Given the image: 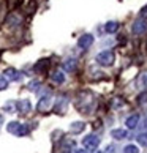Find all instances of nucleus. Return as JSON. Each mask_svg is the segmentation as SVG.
<instances>
[{"mask_svg": "<svg viewBox=\"0 0 147 153\" xmlns=\"http://www.w3.org/2000/svg\"><path fill=\"white\" fill-rule=\"evenodd\" d=\"M97 153H101V152H98V150H97Z\"/></svg>", "mask_w": 147, "mask_h": 153, "instance_id": "30", "label": "nucleus"}, {"mask_svg": "<svg viewBox=\"0 0 147 153\" xmlns=\"http://www.w3.org/2000/svg\"><path fill=\"white\" fill-rule=\"evenodd\" d=\"M0 125H2V117H0Z\"/></svg>", "mask_w": 147, "mask_h": 153, "instance_id": "29", "label": "nucleus"}, {"mask_svg": "<svg viewBox=\"0 0 147 153\" xmlns=\"http://www.w3.org/2000/svg\"><path fill=\"white\" fill-rule=\"evenodd\" d=\"M76 68H78L76 59H66V60L63 62V70H65V71L73 73V71H76Z\"/></svg>", "mask_w": 147, "mask_h": 153, "instance_id": "12", "label": "nucleus"}, {"mask_svg": "<svg viewBox=\"0 0 147 153\" xmlns=\"http://www.w3.org/2000/svg\"><path fill=\"white\" fill-rule=\"evenodd\" d=\"M123 153H139V149L134 144H130L123 149Z\"/></svg>", "mask_w": 147, "mask_h": 153, "instance_id": "18", "label": "nucleus"}, {"mask_svg": "<svg viewBox=\"0 0 147 153\" xmlns=\"http://www.w3.org/2000/svg\"><path fill=\"white\" fill-rule=\"evenodd\" d=\"M51 79H52V82H55V84H63L65 82V74H63V71L57 70L51 74Z\"/></svg>", "mask_w": 147, "mask_h": 153, "instance_id": "14", "label": "nucleus"}, {"mask_svg": "<svg viewBox=\"0 0 147 153\" xmlns=\"http://www.w3.org/2000/svg\"><path fill=\"white\" fill-rule=\"evenodd\" d=\"M76 153H89V150L86 149V150H76Z\"/></svg>", "mask_w": 147, "mask_h": 153, "instance_id": "27", "label": "nucleus"}, {"mask_svg": "<svg viewBox=\"0 0 147 153\" xmlns=\"http://www.w3.org/2000/svg\"><path fill=\"white\" fill-rule=\"evenodd\" d=\"M144 125H146V129H147V117H146V120H144Z\"/></svg>", "mask_w": 147, "mask_h": 153, "instance_id": "28", "label": "nucleus"}, {"mask_svg": "<svg viewBox=\"0 0 147 153\" xmlns=\"http://www.w3.org/2000/svg\"><path fill=\"white\" fill-rule=\"evenodd\" d=\"M116 60V55L112 51H104V52H100L97 55V59H95V62H97L98 65L101 66H111L112 63H114Z\"/></svg>", "mask_w": 147, "mask_h": 153, "instance_id": "2", "label": "nucleus"}, {"mask_svg": "<svg viewBox=\"0 0 147 153\" xmlns=\"http://www.w3.org/2000/svg\"><path fill=\"white\" fill-rule=\"evenodd\" d=\"M111 136L117 140H122V139H128V131L127 129H122V128H116L111 131Z\"/></svg>", "mask_w": 147, "mask_h": 153, "instance_id": "11", "label": "nucleus"}, {"mask_svg": "<svg viewBox=\"0 0 147 153\" xmlns=\"http://www.w3.org/2000/svg\"><path fill=\"white\" fill-rule=\"evenodd\" d=\"M84 128H86V123H82V122H75V123H71L70 131H71L73 134H78V133L84 131Z\"/></svg>", "mask_w": 147, "mask_h": 153, "instance_id": "15", "label": "nucleus"}, {"mask_svg": "<svg viewBox=\"0 0 147 153\" xmlns=\"http://www.w3.org/2000/svg\"><path fill=\"white\" fill-rule=\"evenodd\" d=\"M131 30L134 35H144V33H147V19L139 18L138 21H134Z\"/></svg>", "mask_w": 147, "mask_h": 153, "instance_id": "5", "label": "nucleus"}, {"mask_svg": "<svg viewBox=\"0 0 147 153\" xmlns=\"http://www.w3.org/2000/svg\"><path fill=\"white\" fill-rule=\"evenodd\" d=\"M38 85H40V82H38V81H35V82H30V84H29V88L32 90V92H37Z\"/></svg>", "mask_w": 147, "mask_h": 153, "instance_id": "23", "label": "nucleus"}, {"mask_svg": "<svg viewBox=\"0 0 147 153\" xmlns=\"http://www.w3.org/2000/svg\"><path fill=\"white\" fill-rule=\"evenodd\" d=\"M139 84H141V85H143V87H147V73H144V74H141Z\"/></svg>", "mask_w": 147, "mask_h": 153, "instance_id": "22", "label": "nucleus"}, {"mask_svg": "<svg viewBox=\"0 0 147 153\" xmlns=\"http://www.w3.org/2000/svg\"><path fill=\"white\" fill-rule=\"evenodd\" d=\"M71 147H75V140H73V139H68V140H65V142H63V149L65 150L71 149Z\"/></svg>", "mask_w": 147, "mask_h": 153, "instance_id": "21", "label": "nucleus"}, {"mask_svg": "<svg viewBox=\"0 0 147 153\" xmlns=\"http://www.w3.org/2000/svg\"><path fill=\"white\" fill-rule=\"evenodd\" d=\"M3 76H5L7 81H19V79L22 77V74L18 70H14V68H7V70L3 71Z\"/></svg>", "mask_w": 147, "mask_h": 153, "instance_id": "10", "label": "nucleus"}, {"mask_svg": "<svg viewBox=\"0 0 147 153\" xmlns=\"http://www.w3.org/2000/svg\"><path fill=\"white\" fill-rule=\"evenodd\" d=\"M16 109H18L19 114L25 115L32 111V104L29 100H19V101H16Z\"/></svg>", "mask_w": 147, "mask_h": 153, "instance_id": "7", "label": "nucleus"}, {"mask_svg": "<svg viewBox=\"0 0 147 153\" xmlns=\"http://www.w3.org/2000/svg\"><path fill=\"white\" fill-rule=\"evenodd\" d=\"M51 104H52V95L51 93H48V95H44V96H41V100L38 101V106H37V109L40 111V112H46L49 107H51Z\"/></svg>", "mask_w": 147, "mask_h": 153, "instance_id": "6", "label": "nucleus"}, {"mask_svg": "<svg viewBox=\"0 0 147 153\" xmlns=\"http://www.w3.org/2000/svg\"><path fill=\"white\" fill-rule=\"evenodd\" d=\"M66 107H68V100H66L65 96H60V98L55 101L54 111H55V114H65Z\"/></svg>", "mask_w": 147, "mask_h": 153, "instance_id": "8", "label": "nucleus"}, {"mask_svg": "<svg viewBox=\"0 0 147 153\" xmlns=\"http://www.w3.org/2000/svg\"><path fill=\"white\" fill-rule=\"evenodd\" d=\"M146 101H147V93H144V95L139 96V103H141V104H144Z\"/></svg>", "mask_w": 147, "mask_h": 153, "instance_id": "26", "label": "nucleus"}, {"mask_svg": "<svg viewBox=\"0 0 147 153\" xmlns=\"http://www.w3.org/2000/svg\"><path fill=\"white\" fill-rule=\"evenodd\" d=\"M139 18H143V19H147V7H144L143 10H141V13H139Z\"/></svg>", "mask_w": 147, "mask_h": 153, "instance_id": "24", "label": "nucleus"}, {"mask_svg": "<svg viewBox=\"0 0 147 153\" xmlns=\"http://www.w3.org/2000/svg\"><path fill=\"white\" fill-rule=\"evenodd\" d=\"M8 87V81L5 79V76H0V90H5Z\"/></svg>", "mask_w": 147, "mask_h": 153, "instance_id": "20", "label": "nucleus"}, {"mask_svg": "<svg viewBox=\"0 0 147 153\" xmlns=\"http://www.w3.org/2000/svg\"><path fill=\"white\" fill-rule=\"evenodd\" d=\"M48 65H49L48 60H40V63L35 65V70L37 71H43V70H46V68H48Z\"/></svg>", "mask_w": 147, "mask_h": 153, "instance_id": "19", "label": "nucleus"}, {"mask_svg": "<svg viewBox=\"0 0 147 153\" xmlns=\"http://www.w3.org/2000/svg\"><path fill=\"white\" fill-rule=\"evenodd\" d=\"M136 140H138V144H141L143 147H147V131H144V133L138 134Z\"/></svg>", "mask_w": 147, "mask_h": 153, "instance_id": "17", "label": "nucleus"}, {"mask_svg": "<svg viewBox=\"0 0 147 153\" xmlns=\"http://www.w3.org/2000/svg\"><path fill=\"white\" fill-rule=\"evenodd\" d=\"M104 153H116V147L114 145H108L106 150H104Z\"/></svg>", "mask_w": 147, "mask_h": 153, "instance_id": "25", "label": "nucleus"}, {"mask_svg": "<svg viewBox=\"0 0 147 153\" xmlns=\"http://www.w3.org/2000/svg\"><path fill=\"white\" fill-rule=\"evenodd\" d=\"M76 106H78V109L81 111V114H90L95 107L93 95L89 93V98H84V92H81L78 96V100H76Z\"/></svg>", "mask_w": 147, "mask_h": 153, "instance_id": "1", "label": "nucleus"}, {"mask_svg": "<svg viewBox=\"0 0 147 153\" xmlns=\"http://www.w3.org/2000/svg\"><path fill=\"white\" fill-rule=\"evenodd\" d=\"M92 44H93V36L89 35V33H86V35H82V36H79V39H78V46L81 48V49H89Z\"/></svg>", "mask_w": 147, "mask_h": 153, "instance_id": "9", "label": "nucleus"}, {"mask_svg": "<svg viewBox=\"0 0 147 153\" xmlns=\"http://www.w3.org/2000/svg\"><path fill=\"white\" fill-rule=\"evenodd\" d=\"M138 123H139V115H138V114L130 115V117L127 118V122H125V125H127L128 129H134V128L138 126Z\"/></svg>", "mask_w": 147, "mask_h": 153, "instance_id": "13", "label": "nucleus"}, {"mask_svg": "<svg viewBox=\"0 0 147 153\" xmlns=\"http://www.w3.org/2000/svg\"><path fill=\"white\" fill-rule=\"evenodd\" d=\"M106 32L108 33H116L117 30H119V22H116V21H111V22H108L106 24Z\"/></svg>", "mask_w": 147, "mask_h": 153, "instance_id": "16", "label": "nucleus"}, {"mask_svg": "<svg viewBox=\"0 0 147 153\" xmlns=\"http://www.w3.org/2000/svg\"><path fill=\"white\" fill-rule=\"evenodd\" d=\"M100 142H101L100 137L95 134H89L82 139V145H84V149H87V150H97Z\"/></svg>", "mask_w": 147, "mask_h": 153, "instance_id": "4", "label": "nucleus"}, {"mask_svg": "<svg viewBox=\"0 0 147 153\" xmlns=\"http://www.w3.org/2000/svg\"><path fill=\"white\" fill-rule=\"evenodd\" d=\"M7 129H8V133L14 134V136H25V134H29V126H27V125H22L19 122L8 123Z\"/></svg>", "mask_w": 147, "mask_h": 153, "instance_id": "3", "label": "nucleus"}]
</instances>
